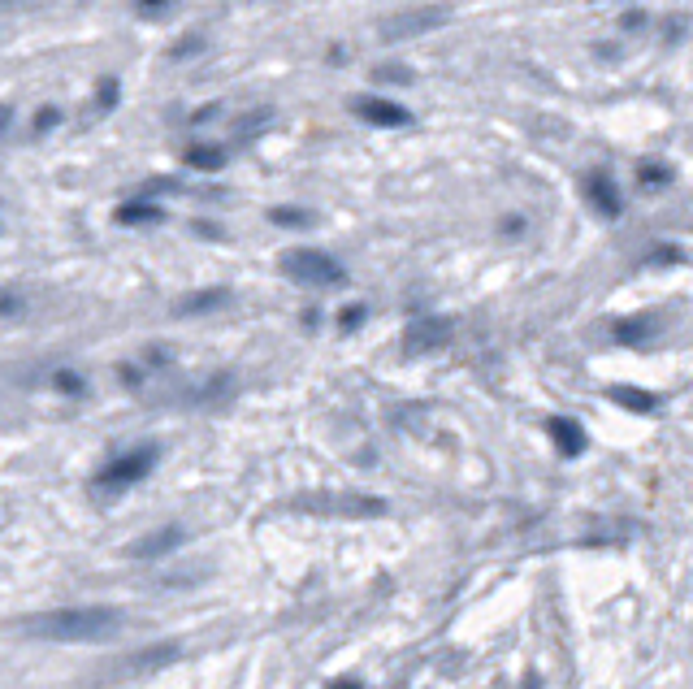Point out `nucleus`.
Returning a JSON list of instances; mask_svg holds the SVG:
<instances>
[{"label":"nucleus","mask_w":693,"mask_h":689,"mask_svg":"<svg viewBox=\"0 0 693 689\" xmlns=\"http://www.w3.org/2000/svg\"><path fill=\"white\" fill-rule=\"evenodd\" d=\"M330 689H364V685H360V681H334Z\"/></svg>","instance_id":"nucleus-23"},{"label":"nucleus","mask_w":693,"mask_h":689,"mask_svg":"<svg viewBox=\"0 0 693 689\" xmlns=\"http://www.w3.org/2000/svg\"><path fill=\"white\" fill-rule=\"evenodd\" d=\"M269 217L278 221V226H308L312 221V213H299V208H273Z\"/></svg>","instance_id":"nucleus-18"},{"label":"nucleus","mask_w":693,"mask_h":689,"mask_svg":"<svg viewBox=\"0 0 693 689\" xmlns=\"http://www.w3.org/2000/svg\"><path fill=\"white\" fill-rule=\"evenodd\" d=\"M646 330H650V321H646V317H633V321H620V325H616V343H629V347H642V343H646Z\"/></svg>","instance_id":"nucleus-15"},{"label":"nucleus","mask_w":693,"mask_h":689,"mask_svg":"<svg viewBox=\"0 0 693 689\" xmlns=\"http://www.w3.org/2000/svg\"><path fill=\"white\" fill-rule=\"evenodd\" d=\"M585 200H590L603 217H620V195H616V187H611L607 169H594V174L585 178Z\"/></svg>","instance_id":"nucleus-7"},{"label":"nucleus","mask_w":693,"mask_h":689,"mask_svg":"<svg viewBox=\"0 0 693 689\" xmlns=\"http://www.w3.org/2000/svg\"><path fill=\"white\" fill-rule=\"evenodd\" d=\"M217 304H226V291L221 286H213V291H200V295H187L178 304L182 317H191V312H204V308H217Z\"/></svg>","instance_id":"nucleus-13"},{"label":"nucleus","mask_w":693,"mask_h":689,"mask_svg":"<svg viewBox=\"0 0 693 689\" xmlns=\"http://www.w3.org/2000/svg\"><path fill=\"white\" fill-rule=\"evenodd\" d=\"M356 117L369 126H412V113L403 104L386 100V96H364L356 100Z\"/></svg>","instance_id":"nucleus-6"},{"label":"nucleus","mask_w":693,"mask_h":689,"mask_svg":"<svg viewBox=\"0 0 693 689\" xmlns=\"http://www.w3.org/2000/svg\"><path fill=\"white\" fill-rule=\"evenodd\" d=\"M373 78L377 83H412V70L408 65H373Z\"/></svg>","instance_id":"nucleus-16"},{"label":"nucleus","mask_w":693,"mask_h":689,"mask_svg":"<svg viewBox=\"0 0 693 689\" xmlns=\"http://www.w3.org/2000/svg\"><path fill=\"white\" fill-rule=\"evenodd\" d=\"M442 22H451V9H447V5H421V9H403V13H395V18H386L377 35H382L386 44H399V39L438 31Z\"/></svg>","instance_id":"nucleus-4"},{"label":"nucleus","mask_w":693,"mask_h":689,"mask_svg":"<svg viewBox=\"0 0 693 689\" xmlns=\"http://www.w3.org/2000/svg\"><path fill=\"white\" fill-rule=\"evenodd\" d=\"M607 399H616L620 408H629V412H655L659 408V395H650V390H637V386H611Z\"/></svg>","instance_id":"nucleus-11"},{"label":"nucleus","mask_w":693,"mask_h":689,"mask_svg":"<svg viewBox=\"0 0 693 689\" xmlns=\"http://www.w3.org/2000/svg\"><path fill=\"white\" fill-rule=\"evenodd\" d=\"M117 629H122V611L117 607H70L22 620V633L44 637V642H104Z\"/></svg>","instance_id":"nucleus-1"},{"label":"nucleus","mask_w":693,"mask_h":689,"mask_svg":"<svg viewBox=\"0 0 693 689\" xmlns=\"http://www.w3.org/2000/svg\"><path fill=\"white\" fill-rule=\"evenodd\" d=\"M546 434L555 438L559 455H568V460H577V455L585 451V429L572 421V416H551V425H546Z\"/></svg>","instance_id":"nucleus-8"},{"label":"nucleus","mask_w":693,"mask_h":689,"mask_svg":"<svg viewBox=\"0 0 693 689\" xmlns=\"http://www.w3.org/2000/svg\"><path fill=\"white\" fill-rule=\"evenodd\" d=\"M152 464H156V447L148 442V447H135V451H126V455H117V460H109L100 468V477H96V490H126V486H135V481H143L152 473Z\"/></svg>","instance_id":"nucleus-3"},{"label":"nucleus","mask_w":693,"mask_h":689,"mask_svg":"<svg viewBox=\"0 0 693 689\" xmlns=\"http://www.w3.org/2000/svg\"><path fill=\"white\" fill-rule=\"evenodd\" d=\"M637 182H642V187H663V182H672V165L642 161V165H637Z\"/></svg>","instance_id":"nucleus-14"},{"label":"nucleus","mask_w":693,"mask_h":689,"mask_svg":"<svg viewBox=\"0 0 693 689\" xmlns=\"http://www.w3.org/2000/svg\"><path fill=\"white\" fill-rule=\"evenodd\" d=\"M139 13H156V9H165V5H174V0H135Z\"/></svg>","instance_id":"nucleus-22"},{"label":"nucleus","mask_w":693,"mask_h":689,"mask_svg":"<svg viewBox=\"0 0 693 689\" xmlns=\"http://www.w3.org/2000/svg\"><path fill=\"white\" fill-rule=\"evenodd\" d=\"M447 338H451V321L447 317H425V321H416L408 338H403V351L408 356H421V351H434V347H447Z\"/></svg>","instance_id":"nucleus-5"},{"label":"nucleus","mask_w":693,"mask_h":689,"mask_svg":"<svg viewBox=\"0 0 693 689\" xmlns=\"http://www.w3.org/2000/svg\"><path fill=\"white\" fill-rule=\"evenodd\" d=\"M191 169H204V174H217L221 165H226V152L221 148H204V143H195V148H187V156H182Z\"/></svg>","instance_id":"nucleus-12"},{"label":"nucleus","mask_w":693,"mask_h":689,"mask_svg":"<svg viewBox=\"0 0 693 689\" xmlns=\"http://www.w3.org/2000/svg\"><path fill=\"white\" fill-rule=\"evenodd\" d=\"M57 386L61 390H83V377H78V373H57Z\"/></svg>","instance_id":"nucleus-20"},{"label":"nucleus","mask_w":693,"mask_h":689,"mask_svg":"<svg viewBox=\"0 0 693 689\" xmlns=\"http://www.w3.org/2000/svg\"><path fill=\"white\" fill-rule=\"evenodd\" d=\"M113 104H117V78H104V83L96 87V109H100V113H109Z\"/></svg>","instance_id":"nucleus-17"},{"label":"nucleus","mask_w":693,"mask_h":689,"mask_svg":"<svg viewBox=\"0 0 693 689\" xmlns=\"http://www.w3.org/2000/svg\"><path fill=\"white\" fill-rule=\"evenodd\" d=\"M35 126H39V130H52V126H57V109H44V113L35 117Z\"/></svg>","instance_id":"nucleus-21"},{"label":"nucleus","mask_w":693,"mask_h":689,"mask_svg":"<svg viewBox=\"0 0 693 689\" xmlns=\"http://www.w3.org/2000/svg\"><path fill=\"white\" fill-rule=\"evenodd\" d=\"M282 273H286V278H295L299 286H317V291L338 286L347 278L343 265H338L334 256L317 252V247H286V252H282Z\"/></svg>","instance_id":"nucleus-2"},{"label":"nucleus","mask_w":693,"mask_h":689,"mask_svg":"<svg viewBox=\"0 0 693 689\" xmlns=\"http://www.w3.org/2000/svg\"><path fill=\"white\" fill-rule=\"evenodd\" d=\"M117 226H161L165 221V208L161 204H148V200H130L117 208Z\"/></svg>","instance_id":"nucleus-9"},{"label":"nucleus","mask_w":693,"mask_h":689,"mask_svg":"<svg viewBox=\"0 0 693 689\" xmlns=\"http://www.w3.org/2000/svg\"><path fill=\"white\" fill-rule=\"evenodd\" d=\"M360 321H364V308H360V304H351V308L338 312V325H343V330H356Z\"/></svg>","instance_id":"nucleus-19"},{"label":"nucleus","mask_w":693,"mask_h":689,"mask_svg":"<svg viewBox=\"0 0 693 689\" xmlns=\"http://www.w3.org/2000/svg\"><path fill=\"white\" fill-rule=\"evenodd\" d=\"M182 542V529H156L152 538H143L130 546V555L135 559H152V555H165V551H174V546Z\"/></svg>","instance_id":"nucleus-10"},{"label":"nucleus","mask_w":693,"mask_h":689,"mask_svg":"<svg viewBox=\"0 0 693 689\" xmlns=\"http://www.w3.org/2000/svg\"><path fill=\"white\" fill-rule=\"evenodd\" d=\"M9 5H13V0H9Z\"/></svg>","instance_id":"nucleus-24"}]
</instances>
